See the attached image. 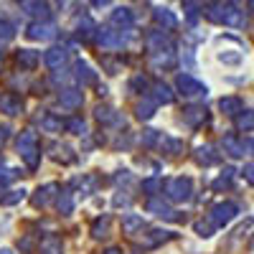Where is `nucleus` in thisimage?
I'll use <instances>...</instances> for the list:
<instances>
[{"mask_svg": "<svg viewBox=\"0 0 254 254\" xmlns=\"http://www.w3.org/2000/svg\"><path fill=\"white\" fill-rule=\"evenodd\" d=\"M18 155L23 158V163L31 168V171H36L38 163H41V153H38V142H36V132L33 130H23L18 135Z\"/></svg>", "mask_w": 254, "mask_h": 254, "instance_id": "nucleus-1", "label": "nucleus"}, {"mask_svg": "<svg viewBox=\"0 0 254 254\" xmlns=\"http://www.w3.org/2000/svg\"><path fill=\"white\" fill-rule=\"evenodd\" d=\"M193 196V181L188 176H176L165 181V198L173 203H186Z\"/></svg>", "mask_w": 254, "mask_h": 254, "instance_id": "nucleus-2", "label": "nucleus"}, {"mask_svg": "<svg viewBox=\"0 0 254 254\" xmlns=\"http://www.w3.org/2000/svg\"><path fill=\"white\" fill-rule=\"evenodd\" d=\"M176 89L188 97V99H203L208 94V87L206 84H201L196 76H190V74H178L176 76Z\"/></svg>", "mask_w": 254, "mask_h": 254, "instance_id": "nucleus-3", "label": "nucleus"}, {"mask_svg": "<svg viewBox=\"0 0 254 254\" xmlns=\"http://www.w3.org/2000/svg\"><path fill=\"white\" fill-rule=\"evenodd\" d=\"M237 214H239V206H237L234 201H221V203H216L214 208L208 211V221L214 224L216 229H221V226H226V224L234 221Z\"/></svg>", "mask_w": 254, "mask_h": 254, "instance_id": "nucleus-4", "label": "nucleus"}, {"mask_svg": "<svg viewBox=\"0 0 254 254\" xmlns=\"http://www.w3.org/2000/svg\"><path fill=\"white\" fill-rule=\"evenodd\" d=\"M26 36L31 38V41H51L54 36H56V26L51 23V20H36V23H31L28 26V31H26Z\"/></svg>", "mask_w": 254, "mask_h": 254, "instance_id": "nucleus-5", "label": "nucleus"}, {"mask_svg": "<svg viewBox=\"0 0 254 254\" xmlns=\"http://www.w3.org/2000/svg\"><path fill=\"white\" fill-rule=\"evenodd\" d=\"M150 66L153 71H165L176 66V54L173 49H163V51H153L150 54Z\"/></svg>", "mask_w": 254, "mask_h": 254, "instance_id": "nucleus-6", "label": "nucleus"}, {"mask_svg": "<svg viewBox=\"0 0 254 254\" xmlns=\"http://www.w3.org/2000/svg\"><path fill=\"white\" fill-rule=\"evenodd\" d=\"M176 234L173 231H168V229H150L147 234H142V247L145 249H153V247H160V244H165V242H171Z\"/></svg>", "mask_w": 254, "mask_h": 254, "instance_id": "nucleus-7", "label": "nucleus"}, {"mask_svg": "<svg viewBox=\"0 0 254 254\" xmlns=\"http://www.w3.org/2000/svg\"><path fill=\"white\" fill-rule=\"evenodd\" d=\"M97 44L104 51H117V49L125 46V36L122 33H115V31H99L97 33Z\"/></svg>", "mask_w": 254, "mask_h": 254, "instance_id": "nucleus-8", "label": "nucleus"}, {"mask_svg": "<svg viewBox=\"0 0 254 254\" xmlns=\"http://www.w3.org/2000/svg\"><path fill=\"white\" fill-rule=\"evenodd\" d=\"M66 61H69V51L64 49V46H51V49L44 54V64H46L49 69H54V71L61 69Z\"/></svg>", "mask_w": 254, "mask_h": 254, "instance_id": "nucleus-9", "label": "nucleus"}, {"mask_svg": "<svg viewBox=\"0 0 254 254\" xmlns=\"http://www.w3.org/2000/svg\"><path fill=\"white\" fill-rule=\"evenodd\" d=\"M206 120H208V112H206V107H201V104H190V107L183 110V122L188 127H198Z\"/></svg>", "mask_w": 254, "mask_h": 254, "instance_id": "nucleus-10", "label": "nucleus"}, {"mask_svg": "<svg viewBox=\"0 0 254 254\" xmlns=\"http://www.w3.org/2000/svg\"><path fill=\"white\" fill-rule=\"evenodd\" d=\"M81 102H84V94H81V89H74V87L61 89V94H59V104L64 110H76V107H81Z\"/></svg>", "mask_w": 254, "mask_h": 254, "instance_id": "nucleus-11", "label": "nucleus"}, {"mask_svg": "<svg viewBox=\"0 0 254 254\" xmlns=\"http://www.w3.org/2000/svg\"><path fill=\"white\" fill-rule=\"evenodd\" d=\"M59 190V186L56 183H46V186H41L36 193H33V198H31V203L36 206V208H46L49 203H51V198H54V193Z\"/></svg>", "mask_w": 254, "mask_h": 254, "instance_id": "nucleus-12", "label": "nucleus"}, {"mask_svg": "<svg viewBox=\"0 0 254 254\" xmlns=\"http://www.w3.org/2000/svg\"><path fill=\"white\" fill-rule=\"evenodd\" d=\"M74 79L81 84V87H87V84H94L97 81V74L92 71V66L87 61H76L74 64Z\"/></svg>", "mask_w": 254, "mask_h": 254, "instance_id": "nucleus-13", "label": "nucleus"}, {"mask_svg": "<svg viewBox=\"0 0 254 254\" xmlns=\"http://www.w3.org/2000/svg\"><path fill=\"white\" fill-rule=\"evenodd\" d=\"M147 211H150V214H155L158 219H168V221H176V219H178L176 211L168 206V203L158 201V198H150V201H147Z\"/></svg>", "mask_w": 254, "mask_h": 254, "instance_id": "nucleus-14", "label": "nucleus"}, {"mask_svg": "<svg viewBox=\"0 0 254 254\" xmlns=\"http://www.w3.org/2000/svg\"><path fill=\"white\" fill-rule=\"evenodd\" d=\"M110 23H112V26H122V28L127 31V28H132L135 15H132L130 8H115L112 15H110Z\"/></svg>", "mask_w": 254, "mask_h": 254, "instance_id": "nucleus-15", "label": "nucleus"}, {"mask_svg": "<svg viewBox=\"0 0 254 254\" xmlns=\"http://www.w3.org/2000/svg\"><path fill=\"white\" fill-rule=\"evenodd\" d=\"M196 163L208 168V165H216L219 163V153H216V147L214 145H201L198 150H196Z\"/></svg>", "mask_w": 254, "mask_h": 254, "instance_id": "nucleus-16", "label": "nucleus"}, {"mask_svg": "<svg viewBox=\"0 0 254 254\" xmlns=\"http://www.w3.org/2000/svg\"><path fill=\"white\" fill-rule=\"evenodd\" d=\"M142 229H145V221H142V216H140V214H127V216L122 219V231H125L127 237L140 234Z\"/></svg>", "mask_w": 254, "mask_h": 254, "instance_id": "nucleus-17", "label": "nucleus"}, {"mask_svg": "<svg viewBox=\"0 0 254 254\" xmlns=\"http://www.w3.org/2000/svg\"><path fill=\"white\" fill-rule=\"evenodd\" d=\"M15 59H18V64H20L26 71H33V69L38 66V61H41V54L33 51V49H20Z\"/></svg>", "mask_w": 254, "mask_h": 254, "instance_id": "nucleus-18", "label": "nucleus"}, {"mask_svg": "<svg viewBox=\"0 0 254 254\" xmlns=\"http://www.w3.org/2000/svg\"><path fill=\"white\" fill-rule=\"evenodd\" d=\"M20 110H23V102H20V97L15 94H3L0 97V112H5V115H20Z\"/></svg>", "mask_w": 254, "mask_h": 254, "instance_id": "nucleus-19", "label": "nucleus"}, {"mask_svg": "<svg viewBox=\"0 0 254 254\" xmlns=\"http://www.w3.org/2000/svg\"><path fill=\"white\" fill-rule=\"evenodd\" d=\"M51 158L56 160V163H64V165H69V163H74L76 160V155H74V147H69V145H51Z\"/></svg>", "mask_w": 254, "mask_h": 254, "instance_id": "nucleus-20", "label": "nucleus"}, {"mask_svg": "<svg viewBox=\"0 0 254 254\" xmlns=\"http://www.w3.org/2000/svg\"><path fill=\"white\" fill-rule=\"evenodd\" d=\"M219 110L224 115H231V117H237L242 110H244V102L239 97H221L219 99Z\"/></svg>", "mask_w": 254, "mask_h": 254, "instance_id": "nucleus-21", "label": "nucleus"}, {"mask_svg": "<svg viewBox=\"0 0 254 254\" xmlns=\"http://www.w3.org/2000/svg\"><path fill=\"white\" fill-rule=\"evenodd\" d=\"M147 49H150V54H153V51L173 49V46H171V38H168L163 31H153L150 36H147Z\"/></svg>", "mask_w": 254, "mask_h": 254, "instance_id": "nucleus-22", "label": "nucleus"}, {"mask_svg": "<svg viewBox=\"0 0 254 254\" xmlns=\"http://www.w3.org/2000/svg\"><path fill=\"white\" fill-rule=\"evenodd\" d=\"M153 15H155V20H158V23H160L165 31H173V28L178 26V18H176L171 10H168V8H155Z\"/></svg>", "mask_w": 254, "mask_h": 254, "instance_id": "nucleus-23", "label": "nucleus"}, {"mask_svg": "<svg viewBox=\"0 0 254 254\" xmlns=\"http://www.w3.org/2000/svg\"><path fill=\"white\" fill-rule=\"evenodd\" d=\"M23 13L33 15V18H46L49 15V5L44 0H23Z\"/></svg>", "mask_w": 254, "mask_h": 254, "instance_id": "nucleus-24", "label": "nucleus"}, {"mask_svg": "<svg viewBox=\"0 0 254 254\" xmlns=\"http://www.w3.org/2000/svg\"><path fill=\"white\" fill-rule=\"evenodd\" d=\"M26 198V190L23 188H15V190H5V188H0V203L3 206H15Z\"/></svg>", "mask_w": 254, "mask_h": 254, "instance_id": "nucleus-25", "label": "nucleus"}, {"mask_svg": "<svg viewBox=\"0 0 254 254\" xmlns=\"http://www.w3.org/2000/svg\"><path fill=\"white\" fill-rule=\"evenodd\" d=\"M155 107H158L155 99H142V102H137V107H135L137 120H153V117H155Z\"/></svg>", "mask_w": 254, "mask_h": 254, "instance_id": "nucleus-26", "label": "nucleus"}, {"mask_svg": "<svg viewBox=\"0 0 254 254\" xmlns=\"http://www.w3.org/2000/svg\"><path fill=\"white\" fill-rule=\"evenodd\" d=\"M153 99H155L158 104H171V102H173V92H171V87H165L163 81L153 84Z\"/></svg>", "mask_w": 254, "mask_h": 254, "instance_id": "nucleus-27", "label": "nucleus"}, {"mask_svg": "<svg viewBox=\"0 0 254 254\" xmlns=\"http://www.w3.org/2000/svg\"><path fill=\"white\" fill-rule=\"evenodd\" d=\"M160 147H163V153H168V155H178L181 150H183V142L181 140H176V137H171V135H160Z\"/></svg>", "mask_w": 254, "mask_h": 254, "instance_id": "nucleus-28", "label": "nucleus"}, {"mask_svg": "<svg viewBox=\"0 0 254 254\" xmlns=\"http://www.w3.org/2000/svg\"><path fill=\"white\" fill-rule=\"evenodd\" d=\"M224 150H226L231 158H242V155H244V145H242V140H237L234 135H226V137H224Z\"/></svg>", "mask_w": 254, "mask_h": 254, "instance_id": "nucleus-29", "label": "nucleus"}, {"mask_svg": "<svg viewBox=\"0 0 254 254\" xmlns=\"http://www.w3.org/2000/svg\"><path fill=\"white\" fill-rule=\"evenodd\" d=\"M92 237L94 239H107L110 237V216H102L92 224Z\"/></svg>", "mask_w": 254, "mask_h": 254, "instance_id": "nucleus-30", "label": "nucleus"}, {"mask_svg": "<svg viewBox=\"0 0 254 254\" xmlns=\"http://www.w3.org/2000/svg\"><path fill=\"white\" fill-rule=\"evenodd\" d=\"M38 122H41V130H44V132H61V127H64L61 120L54 117V115H41Z\"/></svg>", "mask_w": 254, "mask_h": 254, "instance_id": "nucleus-31", "label": "nucleus"}, {"mask_svg": "<svg viewBox=\"0 0 254 254\" xmlns=\"http://www.w3.org/2000/svg\"><path fill=\"white\" fill-rule=\"evenodd\" d=\"M15 178H20V171L13 165H0V188H5L8 183H13Z\"/></svg>", "mask_w": 254, "mask_h": 254, "instance_id": "nucleus-32", "label": "nucleus"}, {"mask_svg": "<svg viewBox=\"0 0 254 254\" xmlns=\"http://www.w3.org/2000/svg\"><path fill=\"white\" fill-rule=\"evenodd\" d=\"M56 206H59V211H61L64 216H66V214H71V211H74V198H71V193H69V190H61V193H59V198H56Z\"/></svg>", "mask_w": 254, "mask_h": 254, "instance_id": "nucleus-33", "label": "nucleus"}, {"mask_svg": "<svg viewBox=\"0 0 254 254\" xmlns=\"http://www.w3.org/2000/svg\"><path fill=\"white\" fill-rule=\"evenodd\" d=\"M237 127H239V130H244V132H252V130H254V112L242 110V112L237 115Z\"/></svg>", "mask_w": 254, "mask_h": 254, "instance_id": "nucleus-34", "label": "nucleus"}, {"mask_svg": "<svg viewBox=\"0 0 254 254\" xmlns=\"http://www.w3.org/2000/svg\"><path fill=\"white\" fill-rule=\"evenodd\" d=\"M64 127H66L71 135H87V122H84L81 117H69L66 122H64Z\"/></svg>", "mask_w": 254, "mask_h": 254, "instance_id": "nucleus-35", "label": "nucleus"}, {"mask_svg": "<svg viewBox=\"0 0 254 254\" xmlns=\"http://www.w3.org/2000/svg\"><path fill=\"white\" fill-rule=\"evenodd\" d=\"M94 112H97V120H99V122H104V125H112V122H117V125H120V115H117L112 107H97Z\"/></svg>", "mask_w": 254, "mask_h": 254, "instance_id": "nucleus-36", "label": "nucleus"}, {"mask_svg": "<svg viewBox=\"0 0 254 254\" xmlns=\"http://www.w3.org/2000/svg\"><path fill=\"white\" fill-rule=\"evenodd\" d=\"M61 239L56 237H46L44 242H41V254H61Z\"/></svg>", "mask_w": 254, "mask_h": 254, "instance_id": "nucleus-37", "label": "nucleus"}, {"mask_svg": "<svg viewBox=\"0 0 254 254\" xmlns=\"http://www.w3.org/2000/svg\"><path fill=\"white\" fill-rule=\"evenodd\" d=\"M234 173H237L234 168H226V171H224V173H221V176L214 181V188H216V190H221V188H231V181H234Z\"/></svg>", "mask_w": 254, "mask_h": 254, "instance_id": "nucleus-38", "label": "nucleus"}, {"mask_svg": "<svg viewBox=\"0 0 254 254\" xmlns=\"http://www.w3.org/2000/svg\"><path fill=\"white\" fill-rule=\"evenodd\" d=\"M15 36V28L10 20H0V44H8V41H13Z\"/></svg>", "mask_w": 254, "mask_h": 254, "instance_id": "nucleus-39", "label": "nucleus"}, {"mask_svg": "<svg viewBox=\"0 0 254 254\" xmlns=\"http://www.w3.org/2000/svg\"><path fill=\"white\" fill-rule=\"evenodd\" d=\"M219 61L237 66V64H242V51H221V54H219Z\"/></svg>", "mask_w": 254, "mask_h": 254, "instance_id": "nucleus-40", "label": "nucleus"}, {"mask_svg": "<svg viewBox=\"0 0 254 254\" xmlns=\"http://www.w3.org/2000/svg\"><path fill=\"white\" fill-rule=\"evenodd\" d=\"M214 229H216V226L211 224L208 219H206V221H196V234H198V237H203V239H208L211 234H214Z\"/></svg>", "mask_w": 254, "mask_h": 254, "instance_id": "nucleus-41", "label": "nucleus"}, {"mask_svg": "<svg viewBox=\"0 0 254 254\" xmlns=\"http://www.w3.org/2000/svg\"><path fill=\"white\" fill-rule=\"evenodd\" d=\"M158 140H160V132H158V130H145L142 137H140V142H142L145 147H153Z\"/></svg>", "mask_w": 254, "mask_h": 254, "instance_id": "nucleus-42", "label": "nucleus"}, {"mask_svg": "<svg viewBox=\"0 0 254 254\" xmlns=\"http://www.w3.org/2000/svg\"><path fill=\"white\" fill-rule=\"evenodd\" d=\"M74 186H79L81 190H87V193H92V188L97 186V178L94 176H87V178H76Z\"/></svg>", "mask_w": 254, "mask_h": 254, "instance_id": "nucleus-43", "label": "nucleus"}, {"mask_svg": "<svg viewBox=\"0 0 254 254\" xmlns=\"http://www.w3.org/2000/svg\"><path fill=\"white\" fill-rule=\"evenodd\" d=\"M160 186H163L160 178H147V181H142V190H145V193H155Z\"/></svg>", "mask_w": 254, "mask_h": 254, "instance_id": "nucleus-44", "label": "nucleus"}, {"mask_svg": "<svg viewBox=\"0 0 254 254\" xmlns=\"http://www.w3.org/2000/svg\"><path fill=\"white\" fill-rule=\"evenodd\" d=\"M145 87H147V79H145L142 74H140V76H132V81H130V89H132V92H142Z\"/></svg>", "mask_w": 254, "mask_h": 254, "instance_id": "nucleus-45", "label": "nucleus"}, {"mask_svg": "<svg viewBox=\"0 0 254 254\" xmlns=\"http://www.w3.org/2000/svg\"><path fill=\"white\" fill-rule=\"evenodd\" d=\"M242 176H244V181H247V183H252V186H254V163H247V165L242 168Z\"/></svg>", "mask_w": 254, "mask_h": 254, "instance_id": "nucleus-46", "label": "nucleus"}, {"mask_svg": "<svg viewBox=\"0 0 254 254\" xmlns=\"http://www.w3.org/2000/svg\"><path fill=\"white\" fill-rule=\"evenodd\" d=\"M242 145H244V153L254 155V137H247V140H242Z\"/></svg>", "mask_w": 254, "mask_h": 254, "instance_id": "nucleus-47", "label": "nucleus"}, {"mask_svg": "<svg viewBox=\"0 0 254 254\" xmlns=\"http://www.w3.org/2000/svg\"><path fill=\"white\" fill-rule=\"evenodd\" d=\"M8 132H10L8 127H0V147L5 145V140H8Z\"/></svg>", "mask_w": 254, "mask_h": 254, "instance_id": "nucleus-48", "label": "nucleus"}, {"mask_svg": "<svg viewBox=\"0 0 254 254\" xmlns=\"http://www.w3.org/2000/svg\"><path fill=\"white\" fill-rule=\"evenodd\" d=\"M110 3H112V0H92V5H94V8H107Z\"/></svg>", "mask_w": 254, "mask_h": 254, "instance_id": "nucleus-49", "label": "nucleus"}, {"mask_svg": "<svg viewBox=\"0 0 254 254\" xmlns=\"http://www.w3.org/2000/svg\"><path fill=\"white\" fill-rule=\"evenodd\" d=\"M0 254H13V252H10L8 247H3V249H0Z\"/></svg>", "mask_w": 254, "mask_h": 254, "instance_id": "nucleus-50", "label": "nucleus"}, {"mask_svg": "<svg viewBox=\"0 0 254 254\" xmlns=\"http://www.w3.org/2000/svg\"><path fill=\"white\" fill-rule=\"evenodd\" d=\"M107 254H122L120 249H107Z\"/></svg>", "mask_w": 254, "mask_h": 254, "instance_id": "nucleus-51", "label": "nucleus"}, {"mask_svg": "<svg viewBox=\"0 0 254 254\" xmlns=\"http://www.w3.org/2000/svg\"><path fill=\"white\" fill-rule=\"evenodd\" d=\"M0 59H3V54H0Z\"/></svg>", "mask_w": 254, "mask_h": 254, "instance_id": "nucleus-52", "label": "nucleus"}]
</instances>
